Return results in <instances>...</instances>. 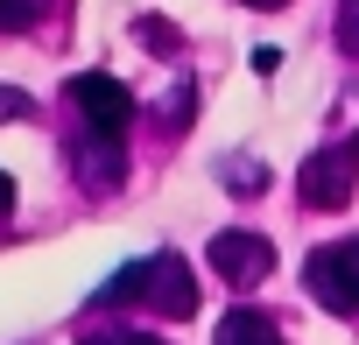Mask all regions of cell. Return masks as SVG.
Wrapping results in <instances>:
<instances>
[{
	"instance_id": "6da1fadb",
	"label": "cell",
	"mask_w": 359,
	"mask_h": 345,
	"mask_svg": "<svg viewBox=\"0 0 359 345\" xmlns=\"http://www.w3.org/2000/svg\"><path fill=\"white\" fill-rule=\"evenodd\" d=\"M352 191H359V134L317 148V155L303 162V177H296V198H303L310 212H345Z\"/></svg>"
},
{
	"instance_id": "7a4b0ae2",
	"label": "cell",
	"mask_w": 359,
	"mask_h": 345,
	"mask_svg": "<svg viewBox=\"0 0 359 345\" xmlns=\"http://www.w3.org/2000/svg\"><path fill=\"white\" fill-rule=\"evenodd\" d=\"M303 289L331 310V317H359V240H324L303 261Z\"/></svg>"
},
{
	"instance_id": "3957f363",
	"label": "cell",
	"mask_w": 359,
	"mask_h": 345,
	"mask_svg": "<svg viewBox=\"0 0 359 345\" xmlns=\"http://www.w3.org/2000/svg\"><path fill=\"white\" fill-rule=\"evenodd\" d=\"M64 99H71V113H78L85 134H113V141H127L134 92H127L120 78H106V71H78V78L64 85Z\"/></svg>"
},
{
	"instance_id": "277c9868",
	"label": "cell",
	"mask_w": 359,
	"mask_h": 345,
	"mask_svg": "<svg viewBox=\"0 0 359 345\" xmlns=\"http://www.w3.org/2000/svg\"><path fill=\"white\" fill-rule=\"evenodd\" d=\"M205 261H212V275H219V282H233V289H254V282H268V268H275V247H268L261 233H247V226H226V233H212Z\"/></svg>"
},
{
	"instance_id": "5b68a950",
	"label": "cell",
	"mask_w": 359,
	"mask_h": 345,
	"mask_svg": "<svg viewBox=\"0 0 359 345\" xmlns=\"http://www.w3.org/2000/svg\"><path fill=\"white\" fill-rule=\"evenodd\" d=\"M148 310H162V317H198V275H191V261L184 254H155L148 261V296H141Z\"/></svg>"
},
{
	"instance_id": "8992f818",
	"label": "cell",
	"mask_w": 359,
	"mask_h": 345,
	"mask_svg": "<svg viewBox=\"0 0 359 345\" xmlns=\"http://www.w3.org/2000/svg\"><path fill=\"white\" fill-rule=\"evenodd\" d=\"M120 177H127V141H113V134H85L78 141V184L85 191H120Z\"/></svg>"
},
{
	"instance_id": "52a82bcc",
	"label": "cell",
	"mask_w": 359,
	"mask_h": 345,
	"mask_svg": "<svg viewBox=\"0 0 359 345\" xmlns=\"http://www.w3.org/2000/svg\"><path fill=\"white\" fill-rule=\"evenodd\" d=\"M212 345H282V324L268 317V310H254V303H233L226 317H219V338Z\"/></svg>"
},
{
	"instance_id": "ba28073f",
	"label": "cell",
	"mask_w": 359,
	"mask_h": 345,
	"mask_svg": "<svg viewBox=\"0 0 359 345\" xmlns=\"http://www.w3.org/2000/svg\"><path fill=\"white\" fill-rule=\"evenodd\" d=\"M219 177H226L233 198H261V191H268V162H254V155H226Z\"/></svg>"
},
{
	"instance_id": "9c48e42d",
	"label": "cell",
	"mask_w": 359,
	"mask_h": 345,
	"mask_svg": "<svg viewBox=\"0 0 359 345\" xmlns=\"http://www.w3.org/2000/svg\"><path fill=\"white\" fill-rule=\"evenodd\" d=\"M50 15V0H0V36H22Z\"/></svg>"
},
{
	"instance_id": "30bf717a",
	"label": "cell",
	"mask_w": 359,
	"mask_h": 345,
	"mask_svg": "<svg viewBox=\"0 0 359 345\" xmlns=\"http://www.w3.org/2000/svg\"><path fill=\"white\" fill-rule=\"evenodd\" d=\"M191 106H198V92H191V78H184V85L162 99V127H169V134H184V127H191Z\"/></svg>"
},
{
	"instance_id": "8fae6325",
	"label": "cell",
	"mask_w": 359,
	"mask_h": 345,
	"mask_svg": "<svg viewBox=\"0 0 359 345\" xmlns=\"http://www.w3.org/2000/svg\"><path fill=\"white\" fill-rule=\"evenodd\" d=\"M338 50L359 57V0H338Z\"/></svg>"
},
{
	"instance_id": "7c38bea8",
	"label": "cell",
	"mask_w": 359,
	"mask_h": 345,
	"mask_svg": "<svg viewBox=\"0 0 359 345\" xmlns=\"http://www.w3.org/2000/svg\"><path fill=\"white\" fill-rule=\"evenodd\" d=\"M134 36H141L148 50H176V29H169V22H155V15H141V22H134Z\"/></svg>"
},
{
	"instance_id": "4fadbf2b",
	"label": "cell",
	"mask_w": 359,
	"mask_h": 345,
	"mask_svg": "<svg viewBox=\"0 0 359 345\" xmlns=\"http://www.w3.org/2000/svg\"><path fill=\"white\" fill-rule=\"evenodd\" d=\"M29 113H36V99H29V92L0 85V127H8V120H29Z\"/></svg>"
},
{
	"instance_id": "5bb4252c",
	"label": "cell",
	"mask_w": 359,
	"mask_h": 345,
	"mask_svg": "<svg viewBox=\"0 0 359 345\" xmlns=\"http://www.w3.org/2000/svg\"><path fill=\"white\" fill-rule=\"evenodd\" d=\"M78 345H162V338H148V331H85Z\"/></svg>"
},
{
	"instance_id": "9a60e30c",
	"label": "cell",
	"mask_w": 359,
	"mask_h": 345,
	"mask_svg": "<svg viewBox=\"0 0 359 345\" xmlns=\"http://www.w3.org/2000/svg\"><path fill=\"white\" fill-rule=\"evenodd\" d=\"M8 212H15V177L0 169V219H8Z\"/></svg>"
},
{
	"instance_id": "2e32d148",
	"label": "cell",
	"mask_w": 359,
	"mask_h": 345,
	"mask_svg": "<svg viewBox=\"0 0 359 345\" xmlns=\"http://www.w3.org/2000/svg\"><path fill=\"white\" fill-rule=\"evenodd\" d=\"M240 8H289V0H240Z\"/></svg>"
}]
</instances>
